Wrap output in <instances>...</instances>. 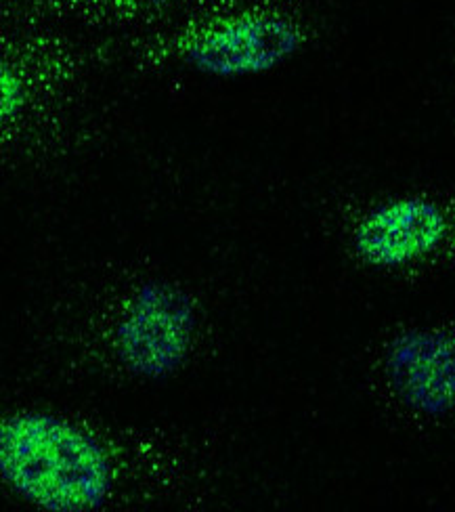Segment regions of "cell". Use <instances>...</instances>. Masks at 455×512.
Segmentation results:
<instances>
[{
    "label": "cell",
    "instance_id": "1",
    "mask_svg": "<svg viewBox=\"0 0 455 512\" xmlns=\"http://www.w3.org/2000/svg\"><path fill=\"white\" fill-rule=\"evenodd\" d=\"M0 477L15 496L45 512H93L114 489L107 447L82 424L24 410L0 424Z\"/></svg>",
    "mask_w": 455,
    "mask_h": 512
},
{
    "label": "cell",
    "instance_id": "2",
    "mask_svg": "<svg viewBox=\"0 0 455 512\" xmlns=\"http://www.w3.org/2000/svg\"><path fill=\"white\" fill-rule=\"evenodd\" d=\"M349 250L365 269L401 273L449 254L455 212L428 194H399L367 206L351 223Z\"/></svg>",
    "mask_w": 455,
    "mask_h": 512
},
{
    "label": "cell",
    "instance_id": "6",
    "mask_svg": "<svg viewBox=\"0 0 455 512\" xmlns=\"http://www.w3.org/2000/svg\"><path fill=\"white\" fill-rule=\"evenodd\" d=\"M139 5L145 7H166V5H175V3H183V0H135Z\"/></svg>",
    "mask_w": 455,
    "mask_h": 512
},
{
    "label": "cell",
    "instance_id": "5",
    "mask_svg": "<svg viewBox=\"0 0 455 512\" xmlns=\"http://www.w3.org/2000/svg\"><path fill=\"white\" fill-rule=\"evenodd\" d=\"M26 105V87L24 80L19 74L3 63V70H0V120L13 122L19 118L21 110Z\"/></svg>",
    "mask_w": 455,
    "mask_h": 512
},
{
    "label": "cell",
    "instance_id": "4",
    "mask_svg": "<svg viewBox=\"0 0 455 512\" xmlns=\"http://www.w3.org/2000/svg\"><path fill=\"white\" fill-rule=\"evenodd\" d=\"M305 45V34L292 17L248 11L229 15L193 34L183 63L214 80L263 76L284 66Z\"/></svg>",
    "mask_w": 455,
    "mask_h": 512
},
{
    "label": "cell",
    "instance_id": "3",
    "mask_svg": "<svg viewBox=\"0 0 455 512\" xmlns=\"http://www.w3.org/2000/svg\"><path fill=\"white\" fill-rule=\"evenodd\" d=\"M198 305L179 284L147 280L126 305L114 332L122 368L147 382L175 376L193 349Z\"/></svg>",
    "mask_w": 455,
    "mask_h": 512
}]
</instances>
